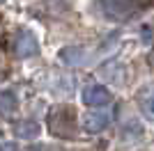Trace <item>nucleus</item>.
I'll use <instances>...</instances> for the list:
<instances>
[{
    "instance_id": "12",
    "label": "nucleus",
    "mask_w": 154,
    "mask_h": 151,
    "mask_svg": "<svg viewBox=\"0 0 154 151\" xmlns=\"http://www.w3.org/2000/svg\"><path fill=\"white\" fill-rule=\"evenodd\" d=\"M0 151H2V147H0Z\"/></svg>"
},
{
    "instance_id": "11",
    "label": "nucleus",
    "mask_w": 154,
    "mask_h": 151,
    "mask_svg": "<svg viewBox=\"0 0 154 151\" xmlns=\"http://www.w3.org/2000/svg\"><path fill=\"white\" fill-rule=\"evenodd\" d=\"M152 67H154V55H152Z\"/></svg>"
},
{
    "instance_id": "5",
    "label": "nucleus",
    "mask_w": 154,
    "mask_h": 151,
    "mask_svg": "<svg viewBox=\"0 0 154 151\" xmlns=\"http://www.w3.org/2000/svg\"><path fill=\"white\" fill-rule=\"evenodd\" d=\"M60 62L67 67H85L90 62V53L85 48H78V46H67L60 50Z\"/></svg>"
},
{
    "instance_id": "6",
    "label": "nucleus",
    "mask_w": 154,
    "mask_h": 151,
    "mask_svg": "<svg viewBox=\"0 0 154 151\" xmlns=\"http://www.w3.org/2000/svg\"><path fill=\"white\" fill-rule=\"evenodd\" d=\"M108 124H110L108 112H90V114H85V121H83L88 133H101Z\"/></svg>"
},
{
    "instance_id": "1",
    "label": "nucleus",
    "mask_w": 154,
    "mask_h": 151,
    "mask_svg": "<svg viewBox=\"0 0 154 151\" xmlns=\"http://www.w3.org/2000/svg\"><path fill=\"white\" fill-rule=\"evenodd\" d=\"M76 110L71 105H55L48 112V133L55 138H76Z\"/></svg>"
},
{
    "instance_id": "7",
    "label": "nucleus",
    "mask_w": 154,
    "mask_h": 151,
    "mask_svg": "<svg viewBox=\"0 0 154 151\" xmlns=\"http://www.w3.org/2000/svg\"><path fill=\"white\" fill-rule=\"evenodd\" d=\"M138 103L143 114L154 121V85H145L143 89H138Z\"/></svg>"
},
{
    "instance_id": "8",
    "label": "nucleus",
    "mask_w": 154,
    "mask_h": 151,
    "mask_svg": "<svg viewBox=\"0 0 154 151\" xmlns=\"http://www.w3.org/2000/svg\"><path fill=\"white\" fill-rule=\"evenodd\" d=\"M19 110V99L12 89H0V117H12Z\"/></svg>"
},
{
    "instance_id": "10",
    "label": "nucleus",
    "mask_w": 154,
    "mask_h": 151,
    "mask_svg": "<svg viewBox=\"0 0 154 151\" xmlns=\"http://www.w3.org/2000/svg\"><path fill=\"white\" fill-rule=\"evenodd\" d=\"M30 151H60V149H53V147H35Z\"/></svg>"
},
{
    "instance_id": "4",
    "label": "nucleus",
    "mask_w": 154,
    "mask_h": 151,
    "mask_svg": "<svg viewBox=\"0 0 154 151\" xmlns=\"http://www.w3.org/2000/svg\"><path fill=\"white\" fill-rule=\"evenodd\" d=\"M83 103L85 105H92V108H99V105H108L110 103V92L103 85H92V87H85L83 89Z\"/></svg>"
},
{
    "instance_id": "9",
    "label": "nucleus",
    "mask_w": 154,
    "mask_h": 151,
    "mask_svg": "<svg viewBox=\"0 0 154 151\" xmlns=\"http://www.w3.org/2000/svg\"><path fill=\"white\" fill-rule=\"evenodd\" d=\"M14 133L21 140H35L39 135V124L32 121V119H21V121L14 124Z\"/></svg>"
},
{
    "instance_id": "2",
    "label": "nucleus",
    "mask_w": 154,
    "mask_h": 151,
    "mask_svg": "<svg viewBox=\"0 0 154 151\" xmlns=\"http://www.w3.org/2000/svg\"><path fill=\"white\" fill-rule=\"evenodd\" d=\"M101 7L110 19H127L138 9V0H101Z\"/></svg>"
},
{
    "instance_id": "3",
    "label": "nucleus",
    "mask_w": 154,
    "mask_h": 151,
    "mask_svg": "<svg viewBox=\"0 0 154 151\" xmlns=\"http://www.w3.org/2000/svg\"><path fill=\"white\" fill-rule=\"evenodd\" d=\"M14 53H16V57H32V55H37L39 53V44H37V39H35V34L28 30H23L16 37V41H14Z\"/></svg>"
}]
</instances>
